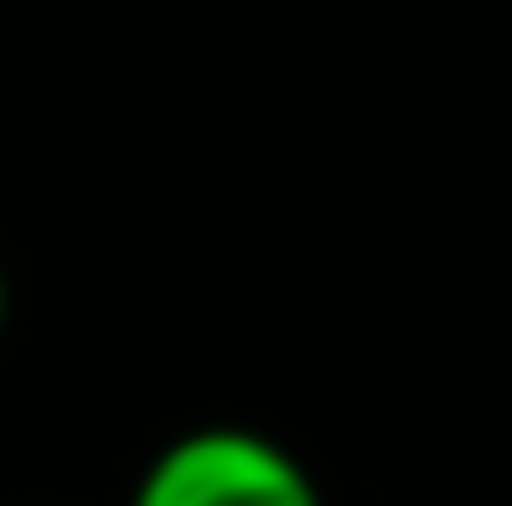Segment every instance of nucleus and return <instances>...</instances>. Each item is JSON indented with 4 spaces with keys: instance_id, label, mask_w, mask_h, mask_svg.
Here are the masks:
<instances>
[{
    "instance_id": "2",
    "label": "nucleus",
    "mask_w": 512,
    "mask_h": 506,
    "mask_svg": "<svg viewBox=\"0 0 512 506\" xmlns=\"http://www.w3.org/2000/svg\"><path fill=\"white\" fill-rule=\"evenodd\" d=\"M0 331H7V273H0Z\"/></svg>"
},
{
    "instance_id": "1",
    "label": "nucleus",
    "mask_w": 512,
    "mask_h": 506,
    "mask_svg": "<svg viewBox=\"0 0 512 506\" xmlns=\"http://www.w3.org/2000/svg\"><path fill=\"white\" fill-rule=\"evenodd\" d=\"M130 506H325V494L273 435L195 429L143 468Z\"/></svg>"
}]
</instances>
